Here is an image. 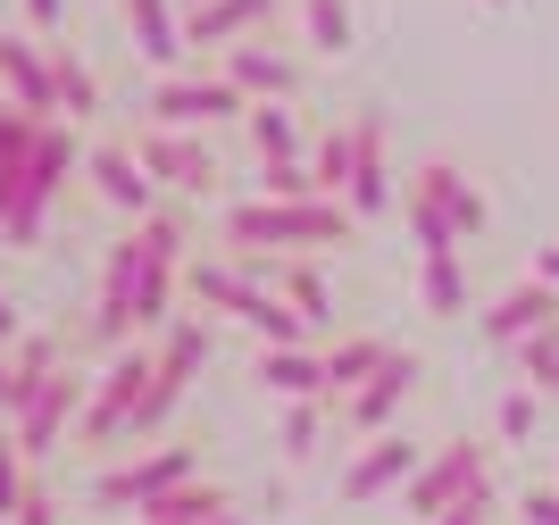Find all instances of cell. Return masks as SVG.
<instances>
[{
    "instance_id": "cell-1",
    "label": "cell",
    "mask_w": 559,
    "mask_h": 525,
    "mask_svg": "<svg viewBox=\"0 0 559 525\" xmlns=\"http://www.w3.org/2000/svg\"><path fill=\"white\" fill-rule=\"evenodd\" d=\"M226 234L234 242H251V251H309V242H343L350 234V201L334 192H309V201H242L226 208Z\"/></svg>"
},
{
    "instance_id": "cell-2",
    "label": "cell",
    "mask_w": 559,
    "mask_h": 525,
    "mask_svg": "<svg viewBox=\"0 0 559 525\" xmlns=\"http://www.w3.org/2000/svg\"><path fill=\"white\" fill-rule=\"evenodd\" d=\"M68 176H75V134H59V126L43 117V134H34V151H25V176H17V201H9V217H0V234H9L17 251L43 234V208L68 192Z\"/></svg>"
},
{
    "instance_id": "cell-3",
    "label": "cell",
    "mask_w": 559,
    "mask_h": 525,
    "mask_svg": "<svg viewBox=\"0 0 559 525\" xmlns=\"http://www.w3.org/2000/svg\"><path fill=\"white\" fill-rule=\"evenodd\" d=\"M151 117H159V126H192V134H201V126L251 117V92L234 84L226 68H217V75H167V84L151 92Z\"/></svg>"
},
{
    "instance_id": "cell-4",
    "label": "cell",
    "mask_w": 559,
    "mask_h": 525,
    "mask_svg": "<svg viewBox=\"0 0 559 525\" xmlns=\"http://www.w3.org/2000/svg\"><path fill=\"white\" fill-rule=\"evenodd\" d=\"M151 375H159V359L151 350H117L109 375L93 384V401H84V442H117L126 426H134L142 392H151Z\"/></svg>"
},
{
    "instance_id": "cell-5",
    "label": "cell",
    "mask_w": 559,
    "mask_h": 525,
    "mask_svg": "<svg viewBox=\"0 0 559 525\" xmlns=\"http://www.w3.org/2000/svg\"><path fill=\"white\" fill-rule=\"evenodd\" d=\"M75 417H84V375H75V367H50L43 384L25 392V409H17V442H25V458H50L59 442H68Z\"/></svg>"
},
{
    "instance_id": "cell-6",
    "label": "cell",
    "mask_w": 559,
    "mask_h": 525,
    "mask_svg": "<svg viewBox=\"0 0 559 525\" xmlns=\"http://www.w3.org/2000/svg\"><path fill=\"white\" fill-rule=\"evenodd\" d=\"M467 484H485V442H443L435 458H418V476L401 484V501H409V517H443Z\"/></svg>"
},
{
    "instance_id": "cell-7",
    "label": "cell",
    "mask_w": 559,
    "mask_h": 525,
    "mask_svg": "<svg viewBox=\"0 0 559 525\" xmlns=\"http://www.w3.org/2000/svg\"><path fill=\"white\" fill-rule=\"evenodd\" d=\"M134 159L151 167V176L167 183V192H217V159L192 142V126H142V142H134Z\"/></svg>"
},
{
    "instance_id": "cell-8",
    "label": "cell",
    "mask_w": 559,
    "mask_h": 525,
    "mask_svg": "<svg viewBox=\"0 0 559 525\" xmlns=\"http://www.w3.org/2000/svg\"><path fill=\"white\" fill-rule=\"evenodd\" d=\"M350 217H384L393 201V159H384V109H359L350 117V183H343Z\"/></svg>"
},
{
    "instance_id": "cell-9",
    "label": "cell",
    "mask_w": 559,
    "mask_h": 525,
    "mask_svg": "<svg viewBox=\"0 0 559 525\" xmlns=\"http://www.w3.org/2000/svg\"><path fill=\"white\" fill-rule=\"evenodd\" d=\"M409 476H418V442L384 426V434H368V451L343 467V501L368 509V501H384V492H393V484H409Z\"/></svg>"
},
{
    "instance_id": "cell-10",
    "label": "cell",
    "mask_w": 559,
    "mask_h": 525,
    "mask_svg": "<svg viewBox=\"0 0 559 525\" xmlns=\"http://www.w3.org/2000/svg\"><path fill=\"white\" fill-rule=\"evenodd\" d=\"M185 476H201L192 451H151V458H134V467H109V476L93 484V501L100 509H142L151 492H167V484H185Z\"/></svg>"
},
{
    "instance_id": "cell-11",
    "label": "cell",
    "mask_w": 559,
    "mask_h": 525,
    "mask_svg": "<svg viewBox=\"0 0 559 525\" xmlns=\"http://www.w3.org/2000/svg\"><path fill=\"white\" fill-rule=\"evenodd\" d=\"M409 392H418V359H409V350H384V367H376L368 384L343 401L350 434H384V426H393V409L409 401Z\"/></svg>"
},
{
    "instance_id": "cell-12",
    "label": "cell",
    "mask_w": 559,
    "mask_h": 525,
    "mask_svg": "<svg viewBox=\"0 0 559 525\" xmlns=\"http://www.w3.org/2000/svg\"><path fill=\"white\" fill-rule=\"evenodd\" d=\"M543 325H559V284L551 275H526L518 293H501L485 309V343H526V334H543Z\"/></svg>"
},
{
    "instance_id": "cell-13",
    "label": "cell",
    "mask_w": 559,
    "mask_h": 525,
    "mask_svg": "<svg viewBox=\"0 0 559 525\" xmlns=\"http://www.w3.org/2000/svg\"><path fill=\"white\" fill-rule=\"evenodd\" d=\"M409 201H426L435 217H451V226H460V242H467V234H485V192H476V183H467V167H451V159H426L418 183H409Z\"/></svg>"
},
{
    "instance_id": "cell-14",
    "label": "cell",
    "mask_w": 559,
    "mask_h": 525,
    "mask_svg": "<svg viewBox=\"0 0 559 525\" xmlns=\"http://www.w3.org/2000/svg\"><path fill=\"white\" fill-rule=\"evenodd\" d=\"M267 17H276V0H201V9H185V43L192 50H234V43H251Z\"/></svg>"
},
{
    "instance_id": "cell-15",
    "label": "cell",
    "mask_w": 559,
    "mask_h": 525,
    "mask_svg": "<svg viewBox=\"0 0 559 525\" xmlns=\"http://www.w3.org/2000/svg\"><path fill=\"white\" fill-rule=\"evenodd\" d=\"M0 92H9L17 109L50 117V109H59V75H50V50L17 43V34H0Z\"/></svg>"
},
{
    "instance_id": "cell-16",
    "label": "cell",
    "mask_w": 559,
    "mask_h": 525,
    "mask_svg": "<svg viewBox=\"0 0 559 525\" xmlns=\"http://www.w3.org/2000/svg\"><path fill=\"white\" fill-rule=\"evenodd\" d=\"M226 75L251 92V100H293V92H301V68H293L284 50H267V43H234L226 50Z\"/></svg>"
},
{
    "instance_id": "cell-17",
    "label": "cell",
    "mask_w": 559,
    "mask_h": 525,
    "mask_svg": "<svg viewBox=\"0 0 559 525\" xmlns=\"http://www.w3.org/2000/svg\"><path fill=\"white\" fill-rule=\"evenodd\" d=\"M84 176L100 183V201H109V208H134V217H151V192H159V176H151L134 151H93V159H84Z\"/></svg>"
},
{
    "instance_id": "cell-18",
    "label": "cell",
    "mask_w": 559,
    "mask_h": 525,
    "mask_svg": "<svg viewBox=\"0 0 559 525\" xmlns=\"http://www.w3.org/2000/svg\"><path fill=\"white\" fill-rule=\"evenodd\" d=\"M259 384L276 392V401H326V359H318V350H301V343H267Z\"/></svg>"
},
{
    "instance_id": "cell-19",
    "label": "cell",
    "mask_w": 559,
    "mask_h": 525,
    "mask_svg": "<svg viewBox=\"0 0 559 525\" xmlns=\"http://www.w3.org/2000/svg\"><path fill=\"white\" fill-rule=\"evenodd\" d=\"M126 25H134V50L151 68H176L185 59V17H176V0H126Z\"/></svg>"
},
{
    "instance_id": "cell-20",
    "label": "cell",
    "mask_w": 559,
    "mask_h": 525,
    "mask_svg": "<svg viewBox=\"0 0 559 525\" xmlns=\"http://www.w3.org/2000/svg\"><path fill=\"white\" fill-rule=\"evenodd\" d=\"M50 367H59V350L43 343V334H17V343H0V417L25 409V392L43 384Z\"/></svg>"
},
{
    "instance_id": "cell-21",
    "label": "cell",
    "mask_w": 559,
    "mask_h": 525,
    "mask_svg": "<svg viewBox=\"0 0 559 525\" xmlns=\"http://www.w3.org/2000/svg\"><path fill=\"white\" fill-rule=\"evenodd\" d=\"M226 492L217 484H201V476H185V484H167V492H151V501L134 509L142 525H201V517H226Z\"/></svg>"
},
{
    "instance_id": "cell-22",
    "label": "cell",
    "mask_w": 559,
    "mask_h": 525,
    "mask_svg": "<svg viewBox=\"0 0 559 525\" xmlns=\"http://www.w3.org/2000/svg\"><path fill=\"white\" fill-rule=\"evenodd\" d=\"M418 309H435V318H460V309H467V267H460V251H426V259H418Z\"/></svg>"
},
{
    "instance_id": "cell-23",
    "label": "cell",
    "mask_w": 559,
    "mask_h": 525,
    "mask_svg": "<svg viewBox=\"0 0 559 525\" xmlns=\"http://www.w3.org/2000/svg\"><path fill=\"white\" fill-rule=\"evenodd\" d=\"M384 350H393V343H368V334H359V343H334L326 350V401H350V392L384 367Z\"/></svg>"
},
{
    "instance_id": "cell-24",
    "label": "cell",
    "mask_w": 559,
    "mask_h": 525,
    "mask_svg": "<svg viewBox=\"0 0 559 525\" xmlns=\"http://www.w3.org/2000/svg\"><path fill=\"white\" fill-rule=\"evenodd\" d=\"M251 151L259 159H301V126L284 100H251Z\"/></svg>"
},
{
    "instance_id": "cell-25",
    "label": "cell",
    "mask_w": 559,
    "mask_h": 525,
    "mask_svg": "<svg viewBox=\"0 0 559 525\" xmlns=\"http://www.w3.org/2000/svg\"><path fill=\"white\" fill-rule=\"evenodd\" d=\"M301 25H309V50H326V59L350 50V0H301Z\"/></svg>"
},
{
    "instance_id": "cell-26",
    "label": "cell",
    "mask_w": 559,
    "mask_h": 525,
    "mask_svg": "<svg viewBox=\"0 0 559 525\" xmlns=\"http://www.w3.org/2000/svg\"><path fill=\"white\" fill-rule=\"evenodd\" d=\"M50 75H59V109H68V117H93V109H100V75L84 68V59L50 50Z\"/></svg>"
},
{
    "instance_id": "cell-27",
    "label": "cell",
    "mask_w": 559,
    "mask_h": 525,
    "mask_svg": "<svg viewBox=\"0 0 559 525\" xmlns=\"http://www.w3.org/2000/svg\"><path fill=\"white\" fill-rule=\"evenodd\" d=\"M518 375L559 401V325H543V334H526V343H518Z\"/></svg>"
},
{
    "instance_id": "cell-28",
    "label": "cell",
    "mask_w": 559,
    "mask_h": 525,
    "mask_svg": "<svg viewBox=\"0 0 559 525\" xmlns=\"http://www.w3.org/2000/svg\"><path fill=\"white\" fill-rule=\"evenodd\" d=\"M201 359H210V325H167V343H159V367L176 375V384H192L201 375Z\"/></svg>"
},
{
    "instance_id": "cell-29",
    "label": "cell",
    "mask_w": 559,
    "mask_h": 525,
    "mask_svg": "<svg viewBox=\"0 0 559 525\" xmlns=\"http://www.w3.org/2000/svg\"><path fill=\"white\" fill-rule=\"evenodd\" d=\"M276 284H284V300H293L309 325H326V318H334V309H326V275H318V267H276Z\"/></svg>"
},
{
    "instance_id": "cell-30",
    "label": "cell",
    "mask_w": 559,
    "mask_h": 525,
    "mask_svg": "<svg viewBox=\"0 0 559 525\" xmlns=\"http://www.w3.org/2000/svg\"><path fill=\"white\" fill-rule=\"evenodd\" d=\"M259 192H267V201H309L318 176H309L301 159H259Z\"/></svg>"
},
{
    "instance_id": "cell-31",
    "label": "cell",
    "mask_w": 559,
    "mask_h": 525,
    "mask_svg": "<svg viewBox=\"0 0 559 525\" xmlns=\"http://www.w3.org/2000/svg\"><path fill=\"white\" fill-rule=\"evenodd\" d=\"M309 176H318V192H334V201H343V183H350V126H343V134H326V142H318Z\"/></svg>"
},
{
    "instance_id": "cell-32",
    "label": "cell",
    "mask_w": 559,
    "mask_h": 525,
    "mask_svg": "<svg viewBox=\"0 0 559 525\" xmlns=\"http://www.w3.org/2000/svg\"><path fill=\"white\" fill-rule=\"evenodd\" d=\"M34 134H43V117L17 109V100H0V167L25 159V151H34Z\"/></svg>"
},
{
    "instance_id": "cell-33",
    "label": "cell",
    "mask_w": 559,
    "mask_h": 525,
    "mask_svg": "<svg viewBox=\"0 0 559 525\" xmlns=\"http://www.w3.org/2000/svg\"><path fill=\"white\" fill-rule=\"evenodd\" d=\"M25 492H34V484H25V442H17V434H0V517H17Z\"/></svg>"
},
{
    "instance_id": "cell-34",
    "label": "cell",
    "mask_w": 559,
    "mask_h": 525,
    "mask_svg": "<svg viewBox=\"0 0 559 525\" xmlns=\"http://www.w3.org/2000/svg\"><path fill=\"white\" fill-rule=\"evenodd\" d=\"M409 242H418V259H426V251H460V226H451V217H435L426 201H409Z\"/></svg>"
},
{
    "instance_id": "cell-35",
    "label": "cell",
    "mask_w": 559,
    "mask_h": 525,
    "mask_svg": "<svg viewBox=\"0 0 559 525\" xmlns=\"http://www.w3.org/2000/svg\"><path fill=\"white\" fill-rule=\"evenodd\" d=\"M535 426H543V392L526 384V392L501 401V434H510V442H535Z\"/></svg>"
},
{
    "instance_id": "cell-36",
    "label": "cell",
    "mask_w": 559,
    "mask_h": 525,
    "mask_svg": "<svg viewBox=\"0 0 559 525\" xmlns=\"http://www.w3.org/2000/svg\"><path fill=\"white\" fill-rule=\"evenodd\" d=\"M492 509H501V501H492V476H485V484H467V492H460L435 525H492Z\"/></svg>"
},
{
    "instance_id": "cell-37",
    "label": "cell",
    "mask_w": 559,
    "mask_h": 525,
    "mask_svg": "<svg viewBox=\"0 0 559 525\" xmlns=\"http://www.w3.org/2000/svg\"><path fill=\"white\" fill-rule=\"evenodd\" d=\"M318 451V401H293V417H284V458H309Z\"/></svg>"
},
{
    "instance_id": "cell-38",
    "label": "cell",
    "mask_w": 559,
    "mask_h": 525,
    "mask_svg": "<svg viewBox=\"0 0 559 525\" xmlns=\"http://www.w3.org/2000/svg\"><path fill=\"white\" fill-rule=\"evenodd\" d=\"M518 517H526V525H559V492H551V484H535V492L518 501Z\"/></svg>"
},
{
    "instance_id": "cell-39",
    "label": "cell",
    "mask_w": 559,
    "mask_h": 525,
    "mask_svg": "<svg viewBox=\"0 0 559 525\" xmlns=\"http://www.w3.org/2000/svg\"><path fill=\"white\" fill-rule=\"evenodd\" d=\"M25 25H34V34H59V25H68V0H25Z\"/></svg>"
},
{
    "instance_id": "cell-40",
    "label": "cell",
    "mask_w": 559,
    "mask_h": 525,
    "mask_svg": "<svg viewBox=\"0 0 559 525\" xmlns=\"http://www.w3.org/2000/svg\"><path fill=\"white\" fill-rule=\"evenodd\" d=\"M9 525H59V509H50L43 492H25V501H17V517H9Z\"/></svg>"
},
{
    "instance_id": "cell-41",
    "label": "cell",
    "mask_w": 559,
    "mask_h": 525,
    "mask_svg": "<svg viewBox=\"0 0 559 525\" xmlns=\"http://www.w3.org/2000/svg\"><path fill=\"white\" fill-rule=\"evenodd\" d=\"M17 334H25V325H17V300L0 293V343H17Z\"/></svg>"
},
{
    "instance_id": "cell-42",
    "label": "cell",
    "mask_w": 559,
    "mask_h": 525,
    "mask_svg": "<svg viewBox=\"0 0 559 525\" xmlns=\"http://www.w3.org/2000/svg\"><path fill=\"white\" fill-rule=\"evenodd\" d=\"M535 275H551V284H559V242H543V251H535Z\"/></svg>"
},
{
    "instance_id": "cell-43",
    "label": "cell",
    "mask_w": 559,
    "mask_h": 525,
    "mask_svg": "<svg viewBox=\"0 0 559 525\" xmlns=\"http://www.w3.org/2000/svg\"><path fill=\"white\" fill-rule=\"evenodd\" d=\"M201 525H242V517H234V509H226V517H201Z\"/></svg>"
},
{
    "instance_id": "cell-44",
    "label": "cell",
    "mask_w": 559,
    "mask_h": 525,
    "mask_svg": "<svg viewBox=\"0 0 559 525\" xmlns=\"http://www.w3.org/2000/svg\"><path fill=\"white\" fill-rule=\"evenodd\" d=\"M176 9H201V0H176Z\"/></svg>"
},
{
    "instance_id": "cell-45",
    "label": "cell",
    "mask_w": 559,
    "mask_h": 525,
    "mask_svg": "<svg viewBox=\"0 0 559 525\" xmlns=\"http://www.w3.org/2000/svg\"><path fill=\"white\" fill-rule=\"evenodd\" d=\"M0 525H9V517H0Z\"/></svg>"
}]
</instances>
